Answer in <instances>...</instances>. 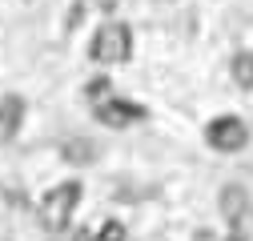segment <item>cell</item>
<instances>
[{"label": "cell", "instance_id": "obj_1", "mask_svg": "<svg viewBox=\"0 0 253 241\" xmlns=\"http://www.w3.org/2000/svg\"><path fill=\"white\" fill-rule=\"evenodd\" d=\"M88 56L97 60V65H125V60L133 56V28L125 20H105L97 33H92Z\"/></svg>", "mask_w": 253, "mask_h": 241}, {"label": "cell", "instance_id": "obj_2", "mask_svg": "<svg viewBox=\"0 0 253 241\" xmlns=\"http://www.w3.org/2000/svg\"><path fill=\"white\" fill-rule=\"evenodd\" d=\"M77 205H81V185H77V181H65V185H56V189L41 201V225L52 229V233L69 229Z\"/></svg>", "mask_w": 253, "mask_h": 241}, {"label": "cell", "instance_id": "obj_3", "mask_svg": "<svg viewBox=\"0 0 253 241\" xmlns=\"http://www.w3.org/2000/svg\"><path fill=\"white\" fill-rule=\"evenodd\" d=\"M205 141H209V149H217V153H237V149L249 145V125L241 117H233V113L213 117L205 125Z\"/></svg>", "mask_w": 253, "mask_h": 241}, {"label": "cell", "instance_id": "obj_4", "mask_svg": "<svg viewBox=\"0 0 253 241\" xmlns=\"http://www.w3.org/2000/svg\"><path fill=\"white\" fill-rule=\"evenodd\" d=\"M92 113H97V120L105 129H129V125H137V120H145V109L133 105V101H125V97H109L105 105H97Z\"/></svg>", "mask_w": 253, "mask_h": 241}, {"label": "cell", "instance_id": "obj_5", "mask_svg": "<svg viewBox=\"0 0 253 241\" xmlns=\"http://www.w3.org/2000/svg\"><path fill=\"white\" fill-rule=\"evenodd\" d=\"M24 97H16V93H8V97H0V141H12L16 133H20V125H24Z\"/></svg>", "mask_w": 253, "mask_h": 241}, {"label": "cell", "instance_id": "obj_6", "mask_svg": "<svg viewBox=\"0 0 253 241\" xmlns=\"http://www.w3.org/2000/svg\"><path fill=\"white\" fill-rule=\"evenodd\" d=\"M221 213H225L229 225H241L245 213H249V193H245L241 185H229L225 193H221Z\"/></svg>", "mask_w": 253, "mask_h": 241}, {"label": "cell", "instance_id": "obj_7", "mask_svg": "<svg viewBox=\"0 0 253 241\" xmlns=\"http://www.w3.org/2000/svg\"><path fill=\"white\" fill-rule=\"evenodd\" d=\"M237 88H253V52H237L233 56V65H229Z\"/></svg>", "mask_w": 253, "mask_h": 241}, {"label": "cell", "instance_id": "obj_8", "mask_svg": "<svg viewBox=\"0 0 253 241\" xmlns=\"http://www.w3.org/2000/svg\"><path fill=\"white\" fill-rule=\"evenodd\" d=\"M84 97H88V105H92V109H97V105H105L109 97H117V88H113V80L97 77V80H88V84H84Z\"/></svg>", "mask_w": 253, "mask_h": 241}, {"label": "cell", "instance_id": "obj_9", "mask_svg": "<svg viewBox=\"0 0 253 241\" xmlns=\"http://www.w3.org/2000/svg\"><path fill=\"white\" fill-rule=\"evenodd\" d=\"M65 157H69L73 165H88V157H97V145H88V141H73V145H65Z\"/></svg>", "mask_w": 253, "mask_h": 241}, {"label": "cell", "instance_id": "obj_10", "mask_svg": "<svg viewBox=\"0 0 253 241\" xmlns=\"http://www.w3.org/2000/svg\"><path fill=\"white\" fill-rule=\"evenodd\" d=\"M97 241H125V225L121 221H105L101 233H97Z\"/></svg>", "mask_w": 253, "mask_h": 241}, {"label": "cell", "instance_id": "obj_11", "mask_svg": "<svg viewBox=\"0 0 253 241\" xmlns=\"http://www.w3.org/2000/svg\"><path fill=\"white\" fill-rule=\"evenodd\" d=\"M77 241H97V233H88V229H84V233H77Z\"/></svg>", "mask_w": 253, "mask_h": 241}, {"label": "cell", "instance_id": "obj_12", "mask_svg": "<svg viewBox=\"0 0 253 241\" xmlns=\"http://www.w3.org/2000/svg\"><path fill=\"white\" fill-rule=\"evenodd\" d=\"M229 241H241V237H229Z\"/></svg>", "mask_w": 253, "mask_h": 241}]
</instances>
